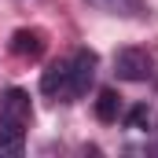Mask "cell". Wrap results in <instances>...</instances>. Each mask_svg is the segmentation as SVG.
Instances as JSON below:
<instances>
[{
	"label": "cell",
	"mask_w": 158,
	"mask_h": 158,
	"mask_svg": "<svg viewBox=\"0 0 158 158\" xmlns=\"http://www.w3.org/2000/svg\"><path fill=\"white\" fill-rule=\"evenodd\" d=\"M30 121H33L30 92H26V88H7V92L0 96V129H7V132H22V136H26Z\"/></svg>",
	"instance_id": "6da1fadb"
},
{
	"label": "cell",
	"mask_w": 158,
	"mask_h": 158,
	"mask_svg": "<svg viewBox=\"0 0 158 158\" xmlns=\"http://www.w3.org/2000/svg\"><path fill=\"white\" fill-rule=\"evenodd\" d=\"M96 66H99V59H96L92 48H77V52H74V59H70V85H66V103L77 99V96H85V92L92 88Z\"/></svg>",
	"instance_id": "7a4b0ae2"
},
{
	"label": "cell",
	"mask_w": 158,
	"mask_h": 158,
	"mask_svg": "<svg viewBox=\"0 0 158 158\" xmlns=\"http://www.w3.org/2000/svg\"><path fill=\"white\" fill-rule=\"evenodd\" d=\"M151 55L143 52V48H121L114 52V74L118 81H147L151 77Z\"/></svg>",
	"instance_id": "3957f363"
},
{
	"label": "cell",
	"mask_w": 158,
	"mask_h": 158,
	"mask_svg": "<svg viewBox=\"0 0 158 158\" xmlns=\"http://www.w3.org/2000/svg\"><path fill=\"white\" fill-rule=\"evenodd\" d=\"M66 85H70V59H55V63H48V70L40 74V92H44V96H59V99H66Z\"/></svg>",
	"instance_id": "277c9868"
},
{
	"label": "cell",
	"mask_w": 158,
	"mask_h": 158,
	"mask_svg": "<svg viewBox=\"0 0 158 158\" xmlns=\"http://www.w3.org/2000/svg\"><path fill=\"white\" fill-rule=\"evenodd\" d=\"M11 52L19 59H37L44 52V33L40 30H15L11 33Z\"/></svg>",
	"instance_id": "5b68a950"
},
{
	"label": "cell",
	"mask_w": 158,
	"mask_h": 158,
	"mask_svg": "<svg viewBox=\"0 0 158 158\" xmlns=\"http://www.w3.org/2000/svg\"><path fill=\"white\" fill-rule=\"evenodd\" d=\"M99 11L118 15V19H143L147 15V0H92Z\"/></svg>",
	"instance_id": "8992f818"
},
{
	"label": "cell",
	"mask_w": 158,
	"mask_h": 158,
	"mask_svg": "<svg viewBox=\"0 0 158 158\" xmlns=\"http://www.w3.org/2000/svg\"><path fill=\"white\" fill-rule=\"evenodd\" d=\"M118 114H121V96L114 88H103L99 99H96V118L110 125V121H118Z\"/></svg>",
	"instance_id": "52a82bcc"
},
{
	"label": "cell",
	"mask_w": 158,
	"mask_h": 158,
	"mask_svg": "<svg viewBox=\"0 0 158 158\" xmlns=\"http://www.w3.org/2000/svg\"><path fill=\"white\" fill-rule=\"evenodd\" d=\"M147 121H151V110H147L143 103H140V107H132V110L125 114V125H129V129H143Z\"/></svg>",
	"instance_id": "ba28073f"
}]
</instances>
